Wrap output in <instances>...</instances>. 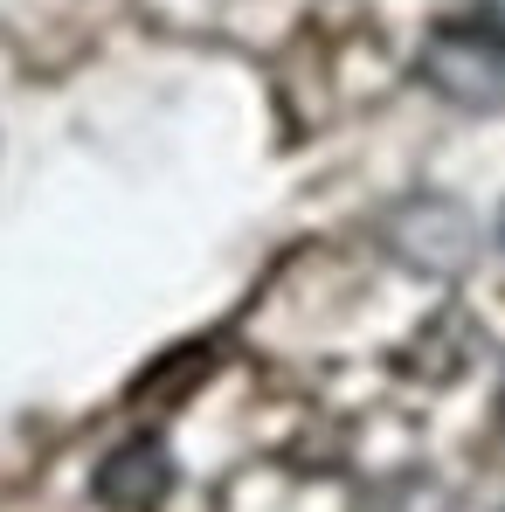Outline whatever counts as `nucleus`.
I'll list each match as a JSON object with an SVG mask.
<instances>
[{"mask_svg":"<svg viewBox=\"0 0 505 512\" xmlns=\"http://www.w3.org/2000/svg\"><path fill=\"white\" fill-rule=\"evenodd\" d=\"M429 84L450 90L457 104H505V42L485 28H443L422 56Z\"/></svg>","mask_w":505,"mask_h":512,"instance_id":"f257e3e1","label":"nucleus"},{"mask_svg":"<svg viewBox=\"0 0 505 512\" xmlns=\"http://www.w3.org/2000/svg\"><path fill=\"white\" fill-rule=\"evenodd\" d=\"M167 485H173V457H167L160 436H132V443L111 450L104 471H97V499H111V506H125V512L160 506Z\"/></svg>","mask_w":505,"mask_h":512,"instance_id":"f03ea898","label":"nucleus"}]
</instances>
